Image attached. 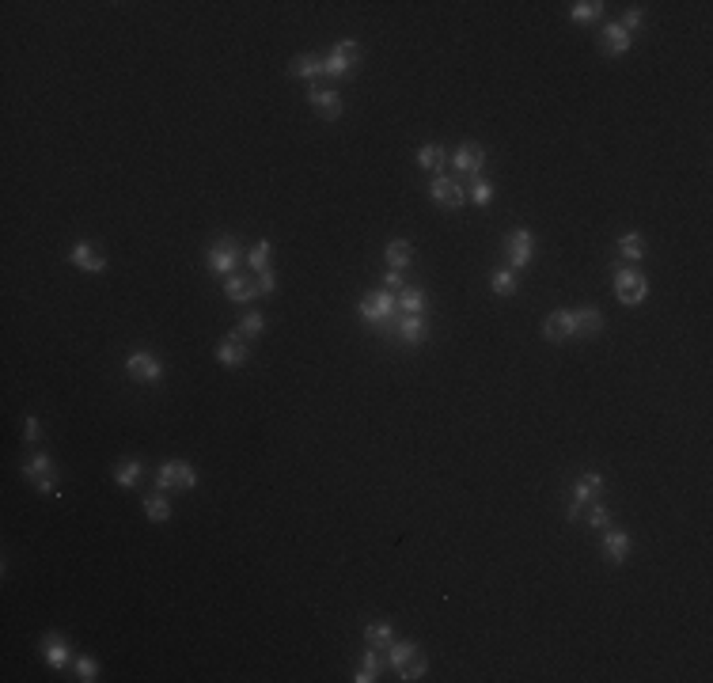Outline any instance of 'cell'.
I'll return each mask as SVG.
<instances>
[{
  "mask_svg": "<svg viewBox=\"0 0 713 683\" xmlns=\"http://www.w3.org/2000/svg\"><path fill=\"white\" fill-rule=\"evenodd\" d=\"M395 308H399V300H395L391 293H372L361 300V315L368 319V323H387V319L395 315Z\"/></svg>",
  "mask_w": 713,
  "mask_h": 683,
  "instance_id": "4",
  "label": "cell"
},
{
  "mask_svg": "<svg viewBox=\"0 0 713 683\" xmlns=\"http://www.w3.org/2000/svg\"><path fill=\"white\" fill-rule=\"evenodd\" d=\"M414 262V247L406 243V239H395V243H387V266L391 270H402Z\"/></svg>",
  "mask_w": 713,
  "mask_h": 683,
  "instance_id": "19",
  "label": "cell"
},
{
  "mask_svg": "<svg viewBox=\"0 0 713 683\" xmlns=\"http://www.w3.org/2000/svg\"><path fill=\"white\" fill-rule=\"evenodd\" d=\"M493 293H497V296H513L516 293V277L508 270H497V273H493Z\"/></svg>",
  "mask_w": 713,
  "mask_h": 683,
  "instance_id": "30",
  "label": "cell"
},
{
  "mask_svg": "<svg viewBox=\"0 0 713 683\" xmlns=\"http://www.w3.org/2000/svg\"><path fill=\"white\" fill-rule=\"evenodd\" d=\"M126 368H129L133 380H144V383H156L160 380V361L152 357V353H133Z\"/></svg>",
  "mask_w": 713,
  "mask_h": 683,
  "instance_id": "7",
  "label": "cell"
},
{
  "mask_svg": "<svg viewBox=\"0 0 713 683\" xmlns=\"http://www.w3.org/2000/svg\"><path fill=\"white\" fill-rule=\"evenodd\" d=\"M402 285V277H399V270H391L387 273V288H399Z\"/></svg>",
  "mask_w": 713,
  "mask_h": 683,
  "instance_id": "45",
  "label": "cell"
},
{
  "mask_svg": "<svg viewBox=\"0 0 713 683\" xmlns=\"http://www.w3.org/2000/svg\"><path fill=\"white\" fill-rule=\"evenodd\" d=\"M289 72H293V76H319V72H327V61H319V58H296L293 65H289Z\"/></svg>",
  "mask_w": 713,
  "mask_h": 683,
  "instance_id": "24",
  "label": "cell"
},
{
  "mask_svg": "<svg viewBox=\"0 0 713 683\" xmlns=\"http://www.w3.org/2000/svg\"><path fill=\"white\" fill-rule=\"evenodd\" d=\"M144 512H148L152 520H167L171 517V505H167L164 497H148V501H144Z\"/></svg>",
  "mask_w": 713,
  "mask_h": 683,
  "instance_id": "34",
  "label": "cell"
},
{
  "mask_svg": "<svg viewBox=\"0 0 713 683\" xmlns=\"http://www.w3.org/2000/svg\"><path fill=\"white\" fill-rule=\"evenodd\" d=\"M194 482H198L194 467H190V463H178V490H194Z\"/></svg>",
  "mask_w": 713,
  "mask_h": 683,
  "instance_id": "38",
  "label": "cell"
},
{
  "mask_svg": "<svg viewBox=\"0 0 713 683\" xmlns=\"http://www.w3.org/2000/svg\"><path fill=\"white\" fill-rule=\"evenodd\" d=\"M258 288H262V293H273V288H277V281H273V273H270V270L258 273Z\"/></svg>",
  "mask_w": 713,
  "mask_h": 683,
  "instance_id": "42",
  "label": "cell"
},
{
  "mask_svg": "<svg viewBox=\"0 0 713 683\" xmlns=\"http://www.w3.org/2000/svg\"><path fill=\"white\" fill-rule=\"evenodd\" d=\"M542 334H547L550 342H569L573 338V315H569V311H554V315H547Z\"/></svg>",
  "mask_w": 713,
  "mask_h": 683,
  "instance_id": "13",
  "label": "cell"
},
{
  "mask_svg": "<svg viewBox=\"0 0 713 683\" xmlns=\"http://www.w3.org/2000/svg\"><path fill=\"white\" fill-rule=\"evenodd\" d=\"M619 254H622V259H630V262H637V259L645 254V239L637 236V232L622 236V239H619Z\"/></svg>",
  "mask_w": 713,
  "mask_h": 683,
  "instance_id": "22",
  "label": "cell"
},
{
  "mask_svg": "<svg viewBox=\"0 0 713 683\" xmlns=\"http://www.w3.org/2000/svg\"><path fill=\"white\" fill-rule=\"evenodd\" d=\"M444 159H448V156H444L440 144H425V148L418 152V164H421V167H429V171H440Z\"/></svg>",
  "mask_w": 713,
  "mask_h": 683,
  "instance_id": "23",
  "label": "cell"
},
{
  "mask_svg": "<svg viewBox=\"0 0 713 683\" xmlns=\"http://www.w3.org/2000/svg\"><path fill=\"white\" fill-rule=\"evenodd\" d=\"M463 187H459V182H452V179H436L433 182V202L436 205H448V209H459L463 205Z\"/></svg>",
  "mask_w": 713,
  "mask_h": 683,
  "instance_id": "14",
  "label": "cell"
},
{
  "mask_svg": "<svg viewBox=\"0 0 713 683\" xmlns=\"http://www.w3.org/2000/svg\"><path fill=\"white\" fill-rule=\"evenodd\" d=\"M599 490H603V478H599V475H581V482H577V490H573V494L588 501V497H596Z\"/></svg>",
  "mask_w": 713,
  "mask_h": 683,
  "instance_id": "29",
  "label": "cell"
},
{
  "mask_svg": "<svg viewBox=\"0 0 713 683\" xmlns=\"http://www.w3.org/2000/svg\"><path fill=\"white\" fill-rule=\"evenodd\" d=\"M364 638H368V646H387V641H391V626H387V623H372L368 630H364Z\"/></svg>",
  "mask_w": 713,
  "mask_h": 683,
  "instance_id": "32",
  "label": "cell"
},
{
  "mask_svg": "<svg viewBox=\"0 0 713 683\" xmlns=\"http://www.w3.org/2000/svg\"><path fill=\"white\" fill-rule=\"evenodd\" d=\"M270 254H273V247L262 239V243H255V247H250L247 262H250V266H255L258 273H266V270H270Z\"/></svg>",
  "mask_w": 713,
  "mask_h": 683,
  "instance_id": "25",
  "label": "cell"
},
{
  "mask_svg": "<svg viewBox=\"0 0 713 683\" xmlns=\"http://www.w3.org/2000/svg\"><path fill=\"white\" fill-rule=\"evenodd\" d=\"M23 475L35 482L38 494H53V490H58V471H53L50 456H35V460H27V463H23Z\"/></svg>",
  "mask_w": 713,
  "mask_h": 683,
  "instance_id": "2",
  "label": "cell"
},
{
  "mask_svg": "<svg viewBox=\"0 0 713 683\" xmlns=\"http://www.w3.org/2000/svg\"><path fill=\"white\" fill-rule=\"evenodd\" d=\"M156 482H160V490H178V463H164L156 471Z\"/></svg>",
  "mask_w": 713,
  "mask_h": 683,
  "instance_id": "31",
  "label": "cell"
},
{
  "mask_svg": "<svg viewBox=\"0 0 713 683\" xmlns=\"http://www.w3.org/2000/svg\"><path fill=\"white\" fill-rule=\"evenodd\" d=\"M452 164H456L459 171H467V175H478V171H482V164H486L482 144H463V148L456 152V159H452Z\"/></svg>",
  "mask_w": 713,
  "mask_h": 683,
  "instance_id": "15",
  "label": "cell"
},
{
  "mask_svg": "<svg viewBox=\"0 0 713 683\" xmlns=\"http://www.w3.org/2000/svg\"><path fill=\"white\" fill-rule=\"evenodd\" d=\"M236 262H239V243H236V239H232V236L216 239L213 251H209V266H213L216 273H232V270H236Z\"/></svg>",
  "mask_w": 713,
  "mask_h": 683,
  "instance_id": "5",
  "label": "cell"
},
{
  "mask_svg": "<svg viewBox=\"0 0 713 683\" xmlns=\"http://www.w3.org/2000/svg\"><path fill=\"white\" fill-rule=\"evenodd\" d=\"M38 429H42V425H38L35 417H27V433H23V437H27V440H38V437H42Z\"/></svg>",
  "mask_w": 713,
  "mask_h": 683,
  "instance_id": "43",
  "label": "cell"
},
{
  "mask_svg": "<svg viewBox=\"0 0 713 683\" xmlns=\"http://www.w3.org/2000/svg\"><path fill=\"white\" fill-rule=\"evenodd\" d=\"M585 509H588V501L573 494V497H569V505H565V517H569V520H585Z\"/></svg>",
  "mask_w": 713,
  "mask_h": 683,
  "instance_id": "37",
  "label": "cell"
},
{
  "mask_svg": "<svg viewBox=\"0 0 713 683\" xmlns=\"http://www.w3.org/2000/svg\"><path fill=\"white\" fill-rule=\"evenodd\" d=\"M569 315H573V334L577 338H592V334H599V327H603V315L596 308H581V311H569Z\"/></svg>",
  "mask_w": 713,
  "mask_h": 683,
  "instance_id": "12",
  "label": "cell"
},
{
  "mask_svg": "<svg viewBox=\"0 0 713 683\" xmlns=\"http://www.w3.org/2000/svg\"><path fill=\"white\" fill-rule=\"evenodd\" d=\"M255 334H262V315L250 311V315L243 319V327H239V338H255Z\"/></svg>",
  "mask_w": 713,
  "mask_h": 683,
  "instance_id": "36",
  "label": "cell"
},
{
  "mask_svg": "<svg viewBox=\"0 0 713 683\" xmlns=\"http://www.w3.org/2000/svg\"><path fill=\"white\" fill-rule=\"evenodd\" d=\"M637 23H642V12H637V8H630V12H626V19H622L619 27H622V31H630V35H634V27H637Z\"/></svg>",
  "mask_w": 713,
  "mask_h": 683,
  "instance_id": "41",
  "label": "cell"
},
{
  "mask_svg": "<svg viewBox=\"0 0 713 683\" xmlns=\"http://www.w3.org/2000/svg\"><path fill=\"white\" fill-rule=\"evenodd\" d=\"M603 554H607L611 562H622V558L630 554V535H622V532H607Z\"/></svg>",
  "mask_w": 713,
  "mask_h": 683,
  "instance_id": "20",
  "label": "cell"
},
{
  "mask_svg": "<svg viewBox=\"0 0 713 683\" xmlns=\"http://www.w3.org/2000/svg\"><path fill=\"white\" fill-rule=\"evenodd\" d=\"M387 661H391V653H387L384 646H368V657H364V668L384 672V668H387Z\"/></svg>",
  "mask_w": 713,
  "mask_h": 683,
  "instance_id": "28",
  "label": "cell"
},
{
  "mask_svg": "<svg viewBox=\"0 0 713 683\" xmlns=\"http://www.w3.org/2000/svg\"><path fill=\"white\" fill-rule=\"evenodd\" d=\"M399 338L410 342V345L425 342V323H421V315H406V319H402V323H399Z\"/></svg>",
  "mask_w": 713,
  "mask_h": 683,
  "instance_id": "21",
  "label": "cell"
},
{
  "mask_svg": "<svg viewBox=\"0 0 713 683\" xmlns=\"http://www.w3.org/2000/svg\"><path fill=\"white\" fill-rule=\"evenodd\" d=\"M353 680H356V683H372V680H376V672H372V668H361Z\"/></svg>",
  "mask_w": 713,
  "mask_h": 683,
  "instance_id": "44",
  "label": "cell"
},
{
  "mask_svg": "<svg viewBox=\"0 0 713 683\" xmlns=\"http://www.w3.org/2000/svg\"><path fill=\"white\" fill-rule=\"evenodd\" d=\"M356 58H361V50H356L353 42H338L334 53H330V61H327V72L330 76H345L350 69H356Z\"/></svg>",
  "mask_w": 713,
  "mask_h": 683,
  "instance_id": "6",
  "label": "cell"
},
{
  "mask_svg": "<svg viewBox=\"0 0 713 683\" xmlns=\"http://www.w3.org/2000/svg\"><path fill=\"white\" fill-rule=\"evenodd\" d=\"M505 247H508V262H513V266H528L531 262V232L528 228L513 232V236L505 239Z\"/></svg>",
  "mask_w": 713,
  "mask_h": 683,
  "instance_id": "8",
  "label": "cell"
},
{
  "mask_svg": "<svg viewBox=\"0 0 713 683\" xmlns=\"http://www.w3.org/2000/svg\"><path fill=\"white\" fill-rule=\"evenodd\" d=\"M391 664H395V672H399L402 680L425 676V657H421L418 646H410V641H399V646L391 649Z\"/></svg>",
  "mask_w": 713,
  "mask_h": 683,
  "instance_id": "1",
  "label": "cell"
},
{
  "mask_svg": "<svg viewBox=\"0 0 713 683\" xmlns=\"http://www.w3.org/2000/svg\"><path fill=\"white\" fill-rule=\"evenodd\" d=\"M76 676L84 680V683L95 680V661H92V657H80V661H76Z\"/></svg>",
  "mask_w": 713,
  "mask_h": 683,
  "instance_id": "40",
  "label": "cell"
},
{
  "mask_svg": "<svg viewBox=\"0 0 713 683\" xmlns=\"http://www.w3.org/2000/svg\"><path fill=\"white\" fill-rule=\"evenodd\" d=\"M615 296L622 304H642L645 300V277L637 270H619L615 273Z\"/></svg>",
  "mask_w": 713,
  "mask_h": 683,
  "instance_id": "3",
  "label": "cell"
},
{
  "mask_svg": "<svg viewBox=\"0 0 713 683\" xmlns=\"http://www.w3.org/2000/svg\"><path fill=\"white\" fill-rule=\"evenodd\" d=\"M607 520H611V512H607L603 505H588V509H585V524H592V528H607Z\"/></svg>",
  "mask_w": 713,
  "mask_h": 683,
  "instance_id": "35",
  "label": "cell"
},
{
  "mask_svg": "<svg viewBox=\"0 0 713 683\" xmlns=\"http://www.w3.org/2000/svg\"><path fill=\"white\" fill-rule=\"evenodd\" d=\"M216 357H221L224 365L239 368L243 361H247V349H243V338H239V334H228V338L221 342V349H216Z\"/></svg>",
  "mask_w": 713,
  "mask_h": 683,
  "instance_id": "17",
  "label": "cell"
},
{
  "mask_svg": "<svg viewBox=\"0 0 713 683\" xmlns=\"http://www.w3.org/2000/svg\"><path fill=\"white\" fill-rule=\"evenodd\" d=\"M137 475H141V463H137V460H126V463L118 467V475H114V478H118V486H133Z\"/></svg>",
  "mask_w": 713,
  "mask_h": 683,
  "instance_id": "33",
  "label": "cell"
},
{
  "mask_svg": "<svg viewBox=\"0 0 713 683\" xmlns=\"http://www.w3.org/2000/svg\"><path fill=\"white\" fill-rule=\"evenodd\" d=\"M42 653H46V661H50L53 668H65V661H69V646H65L61 634H46V638H42Z\"/></svg>",
  "mask_w": 713,
  "mask_h": 683,
  "instance_id": "18",
  "label": "cell"
},
{
  "mask_svg": "<svg viewBox=\"0 0 713 683\" xmlns=\"http://www.w3.org/2000/svg\"><path fill=\"white\" fill-rule=\"evenodd\" d=\"M471 198H474L478 205H490V198H493V187H490V182H474V187H471Z\"/></svg>",
  "mask_w": 713,
  "mask_h": 683,
  "instance_id": "39",
  "label": "cell"
},
{
  "mask_svg": "<svg viewBox=\"0 0 713 683\" xmlns=\"http://www.w3.org/2000/svg\"><path fill=\"white\" fill-rule=\"evenodd\" d=\"M311 107L319 110L323 118H338V114H342V99H338V92H330V87H323V84L311 87Z\"/></svg>",
  "mask_w": 713,
  "mask_h": 683,
  "instance_id": "10",
  "label": "cell"
},
{
  "mask_svg": "<svg viewBox=\"0 0 713 683\" xmlns=\"http://www.w3.org/2000/svg\"><path fill=\"white\" fill-rule=\"evenodd\" d=\"M224 293H228V300L247 304V300H255L262 288H258V277L250 281V277H239V273H228V281H224Z\"/></svg>",
  "mask_w": 713,
  "mask_h": 683,
  "instance_id": "9",
  "label": "cell"
},
{
  "mask_svg": "<svg viewBox=\"0 0 713 683\" xmlns=\"http://www.w3.org/2000/svg\"><path fill=\"white\" fill-rule=\"evenodd\" d=\"M630 42H634V38H630V31H622L619 23H611V27L603 31V38H599V46H603L607 53H626Z\"/></svg>",
  "mask_w": 713,
  "mask_h": 683,
  "instance_id": "16",
  "label": "cell"
},
{
  "mask_svg": "<svg viewBox=\"0 0 713 683\" xmlns=\"http://www.w3.org/2000/svg\"><path fill=\"white\" fill-rule=\"evenodd\" d=\"M603 12V4H599V0H581V4H573L569 8V15L577 23H588V19H596V15Z\"/></svg>",
  "mask_w": 713,
  "mask_h": 683,
  "instance_id": "26",
  "label": "cell"
},
{
  "mask_svg": "<svg viewBox=\"0 0 713 683\" xmlns=\"http://www.w3.org/2000/svg\"><path fill=\"white\" fill-rule=\"evenodd\" d=\"M399 308L406 311V315H418V311L425 308V293H418V288H406V293L399 296Z\"/></svg>",
  "mask_w": 713,
  "mask_h": 683,
  "instance_id": "27",
  "label": "cell"
},
{
  "mask_svg": "<svg viewBox=\"0 0 713 683\" xmlns=\"http://www.w3.org/2000/svg\"><path fill=\"white\" fill-rule=\"evenodd\" d=\"M72 262H76L80 270H87V273H103V270H107V259H103L99 247H92V243H76V247H72Z\"/></svg>",
  "mask_w": 713,
  "mask_h": 683,
  "instance_id": "11",
  "label": "cell"
}]
</instances>
